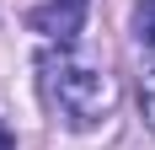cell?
I'll return each instance as SVG.
<instances>
[{"label":"cell","mask_w":155,"mask_h":150,"mask_svg":"<svg viewBox=\"0 0 155 150\" xmlns=\"http://www.w3.org/2000/svg\"><path fill=\"white\" fill-rule=\"evenodd\" d=\"M38 86H43V102L59 113L70 129H96V123L112 118L118 107V80L96 64H80L75 54H43L38 59Z\"/></svg>","instance_id":"cell-1"},{"label":"cell","mask_w":155,"mask_h":150,"mask_svg":"<svg viewBox=\"0 0 155 150\" xmlns=\"http://www.w3.org/2000/svg\"><path fill=\"white\" fill-rule=\"evenodd\" d=\"M86 11H91V0H43V5H32V11H27V27L64 48V43H75V38H80Z\"/></svg>","instance_id":"cell-2"},{"label":"cell","mask_w":155,"mask_h":150,"mask_svg":"<svg viewBox=\"0 0 155 150\" xmlns=\"http://www.w3.org/2000/svg\"><path fill=\"white\" fill-rule=\"evenodd\" d=\"M134 38H139V48H155V0L134 5Z\"/></svg>","instance_id":"cell-3"},{"label":"cell","mask_w":155,"mask_h":150,"mask_svg":"<svg viewBox=\"0 0 155 150\" xmlns=\"http://www.w3.org/2000/svg\"><path fill=\"white\" fill-rule=\"evenodd\" d=\"M139 113H144V123L155 129V64L139 75Z\"/></svg>","instance_id":"cell-4"},{"label":"cell","mask_w":155,"mask_h":150,"mask_svg":"<svg viewBox=\"0 0 155 150\" xmlns=\"http://www.w3.org/2000/svg\"><path fill=\"white\" fill-rule=\"evenodd\" d=\"M0 150H16V134L5 129V118H0Z\"/></svg>","instance_id":"cell-5"}]
</instances>
